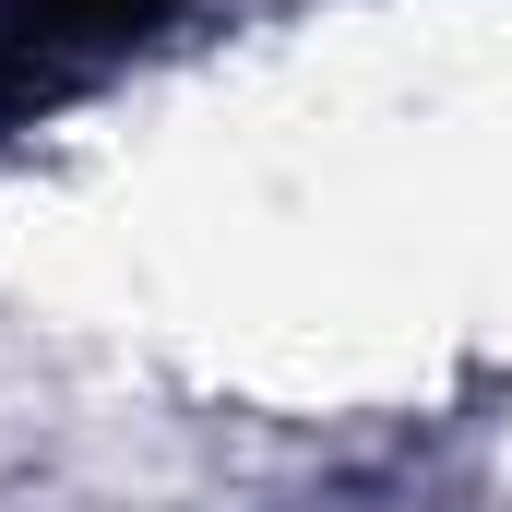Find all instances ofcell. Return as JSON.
<instances>
[{
	"label": "cell",
	"mask_w": 512,
	"mask_h": 512,
	"mask_svg": "<svg viewBox=\"0 0 512 512\" xmlns=\"http://www.w3.org/2000/svg\"><path fill=\"white\" fill-rule=\"evenodd\" d=\"M155 12H167V0H0V72L48 96V84H72L84 60L131 48Z\"/></svg>",
	"instance_id": "obj_1"
}]
</instances>
